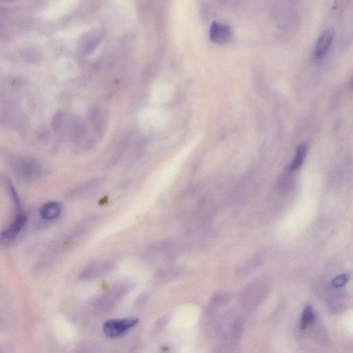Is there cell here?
Returning a JSON list of instances; mask_svg holds the SVG:
<instances>
[{
  "label": "cell",
  "mask_w": 353,
  "mask_h": 353,
  "mask_svg": "<svg viewBox=\"0 0 353 353\" xmlns=\"http://www.w3.org/2000/svg\"><path fill=\"white\" fill-rule=\"evenodd\" d=\"M139 322V319L135 318L110 320L105 322L103 331L106 337L116 338L125 335L129 329L136 326Z\"/></svg>",
  "instance_id": "cell-1"
},
{
  "label": "cell",
  "mask_w": 353,
  "mask_h": 353,
  "mask_svg": "<svg viewBox=\"0 0 353 353\" xmlns=\"http://www.w3.org/2000/svg\"><path fill=\"white\" fill-rule=\"evenodd\" d=\"M335 39L333 28H326L320 35L315 47L313 56L317 60H322L328 54Z\"/></svg>",
  "instance_id": "cell-2"
},
{
  "label": "cell",
  "mask_w": 353,
  "mask_h": 353,
  "mask_svg": "<svg viewBox=\"0 0 353 353\" xmlns=\"http://www.w3.org/2000/svg\"><path fill=\"white\" fill-rule=\"evenodd\" d=\"M232 32L230 28L226 24L215 22L210 28V40L216 45H224L231 39Z\"/></svg>",
  "instance_id": "cell-3"
},
{
  "label": "cell",
  "mask_w": 353,
  "mask_h": 353,
  "mask_svg": "<svg viewBox=\"0 0 353 353\" xmlns=\"http://www.w3.org/2000/svg\"><path fill=\"white\" fill-rule=\"evenodd\" d=\"M26 222V217L24 215H20L14 219L5 231L2 233L1 238L3 241L7 242L15 239L24 226Z\"/></svg>",
  "instance_id": "cell-4"
},
{
  "label": "cell",
  "mask_w": 353,
  "mask_h": 353,
  "mask_svg": "<svg viewBox=\"0 0 353 353\" xmlns=\"http://www.w3.org/2000/svg\"><path fill=\"white\" fill-rule=\"evenodd\" d=\"M62 207L60 204L55 202H48L40 209V215L46 220H53L60 216Z\"/></svg>",
  "instance_id": "cell-5"
},
{
  "label": "cell",
  "mask_w": 353,
  "mask_h": 353,
  "mask_svg": "<svg viewBox=\"0 0 353 353\" xmlns=\"http://www.w3.org/2000/svg\"><path fill=\"white\" fill-rule=\"evenodd\" d=\"M307 151H308V148H307V145L304 143L299 144L297 147L295 156H294L293 160H292L291 165L289 167V173L296 171L302 166L305 159H306Z\"/></svg>",
  "instance_id": "cell-6"
},
{
  "label": "cell",
  "mask_w": 353,
  "mask_h": 353,
  "mask_svg": "<svg viewBox=\"0 0 353 353\" xmlns=\"http://www.w3.org/2000/svg\"><path fill=\"white\" fill-rule=\"evenodd\" d=\"M315 313L313 309L310 306H306L301 315L300 326L302 329H306L313 323Z\"/></svg>",
  "instance_id": "cell-7"
},
{
  "label": "cell",
  "mask_w": 353,
  "mask_h": 353,
  "mask_svg": "<svg viewBox=\"0 0 353 353\" xmlns=\"http://www.w3.org/2000/svg\"><path fill=\"white\" fill-rule=\"evenodd\" d=\"M348 282V276L347 274H339L332 280L331 285L334 289H339L343 287Z\"/></svg>",
  "instance_id": "cell-8"
},
{
  "label": "cell",
  "mask_w": 353,
  "mask_h": 353,
  "mask_svg": "<svg viewBox=\"0 0 353 353\" xmlns=\"http://www.w3.org/2000/svg\"><path fill=\"white\" fill-rule=\"evenodd\" d=\"M315 340L319 343H324L327 341V335H326V332L323 328L319 327L316 330L315 332Z\"/></svg>",
  "instance_id": "cell-9"
},
{
  "label": "cell",
  "mask_w": 353,
  "mask_h": 353,
  "mask_svg": "<svg viewBox=\"0 0 353 353\" xmlns=\"http://www.w3.org/2000/svg\"><path fill=\"white\" fill-rule=\"evenodd\" d=\"M242 328H243V324H242L241 321H238L234 324L233 328V336L234 338H239L240 335L242 332Z\"/></svg>",
  "instance_id": "cell-10"
},
{
  "label": "cell",
  "mask_w": 353,
  "mask_h": 353,
  "mask_svg": "<svg viewBox=\"0 0 353 353\" xmlns=\"http://www.w3.org/2000/svg\"><path fill=\"white\" fill-rule=\"evenodd\" d=\"M352 88L353 89V80H352Z\"/></svg>",
  "instance_id": "cell-11"
}]
</instances>
